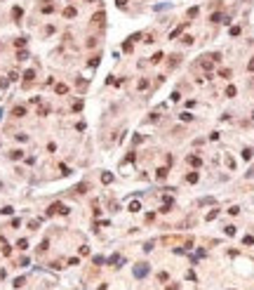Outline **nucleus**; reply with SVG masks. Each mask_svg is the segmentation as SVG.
<instances>
[{
    "label": "nucleus",
    "instance_id": "423d86ee",
    "mask_svg": "<svg viewBox=\"0 0 254 290\" xmlns=\"http://www.w3.org/2000/svg\"><path fill=\"white\" fill-rule=\"evenodd\" d=\"M186 182H191V184H195V182H198V172H191V175L186 177Z\"/></svg>",
    "mask_w": 254,
    "mask_h": 290
},
{
    "label": "nucleus",
    "instance_id": "2eb2a0df",
    "mask_svg": "<svg viewBox=\"0 0 254 290\" xmlns=\"http://www.w3.org/2000/svg\"><path fill=\"white\" fill-rule=\"evenodd\" d=\"M151 61H153V64H158V61H162V52H158V54H155V57H153Z\"/></svg>",
    "mask_w": 254,
    "mask_h": 290
},
{
    "label": "nucleus",
    "instance_id": "f3484780",
    "mask_svg": "<svg viewBox=\"0 0 254 290\" xmlns=\"http://www.w3.org/2000/svg\"><path fill=\"white\" fill-rule=\"evenodd\" d=\"M242 243H245V245H252V243H254V238H252V236H245V238H242Z\"/></svg>",
    "mask_w": 254,
    "mask_h": 290
},
{
    "label": "nucleus",
    "instance_id": "0eeeda50",
    "mask_svg": "<svg viewBox=\"0 0 254 290\" xmlns=\"http://www.w3.org/2000/svg\"><path fill=\"white\" fill-rule=\"evenodd\" d=\"M165 177H167V168H160L158 170V179H165Z\"/></svg>",
    "mask_w": 254,
    "mask_h": 290
},
{
    "label": "nucleus",
    "instance_id": "dca6fc26",
    "mask_svg": "<svg viewBox=\"0 0 254 290\" xmlns=\"http://www.w3.org/2000/svg\"><path fill=\"white\" fill-rule=\"evenodd\" d=\"M16 245H19V248H21V250H26V248H28V241H24V238H21V241H19V243H16Z\"/></svg>",
    "mask_w": 254,
    "mask_h": 290
},
{
    "label": "nucleus",
    "instance_id": "1a4fd4ad",
    "mask_svg": "<svg viewBox=\"0 0 254 290\" xmlns=\"http://www.w3.org/2000/svg\"><path fill=\"white\" fill-rule=\"evenodd\" d=\"M101 179H104V184H111V182H113V175H106V172H104Z\"/></svg>",
    "mask_w": 254,
    "mask_h": 290
},
{
    "label": "nucleus",
    "instance_id": "9d476101",
    "mask_svg": "<svg viewBox=\"0 0 254 290\" xmlns=\"http://www.w3.org/2000/svg\"><path fill=\"white\" fill-rule=\"evenodd\" d=\"M252 153H254L252 149H245V151H242V158H245V160H249V158H252Z\"/></svg>",
    "mask_w": 254,
    "mask_h": 290
},
{
    "label": "nucleus",
    "instance_id": "412c9836",
    "mask_svg": "<svg viewBox=\"0 0 254 290\" xmlns=\"http://www.w3.org/2000/svg\"><path fill=\"white\" fill-rule=\"evenodd\" d=\"M247 68H249V71H254V57H252V61L247 64Z\"/></svg>",
    "mask_w": 254,
    "mask_h": 290
},
{
    "label": "nucleus",
    "instance_id": "9b49d317",
    "mask_svg": "<svg viewBox=\"0 0 254 290\" xmlns=\"http://www.w3.org/2000/svg\"><path fill=\"white\" fill-rule=\"evenodd\" d=\"M57 92H59V95H66L68 87H66V85H57Z\"/></svg>",
    "mask_w": 254,
    "mask_h": 290
},
{
    "label": "nucleus",
    "instance_id": "39448f33",
    "mask_svg": "<svg viewBox=\"0 0 254 290\" xmlns=\"http://www.w3.org/2000/svg\"><path fill=\"white\" fill-rule=\"evenodd\" d=\"M188 163L198 168V165H200V158H198V156H188Z\"/></svg>",
    "mask_w": 254,
    "mask_h": 290
},
{
    "label": "nucleus",
    "instance_id": "f03ea898",
    "mask_svg": "<svg viewBox=\"0 0 254 290\" xmlns=\"http://www.w3.org/2000/svg\"><path fill=\"white\" fill-rule=\"evenodd\" d=\"M12 113H14L16 118H21V116H26V108H21V106H16V108H14Z\"/></svg>",
    "mask_w": 254,
    "mask_h": 290
},
{
    "label": "nucleus",
    "instance_id": "aec40b11",
    "mask_svg": "<svg viewBox=\"0 0 254 290\" xmlns=\"http://www.w3.org/2000/svg\"><path fill=\"white\" fill-rule=\"evenodd\" d=\"M226 233L228 236H235V226H226Z\"/></svg>",
    "mask_w": 254,
    "mask_h": 290
},
{
    "label": "nucleus",
    "instance_id": "6ab92c4d",
    "mask_svg": "<svg viewBox=\"0 0 254 290\" xmlns=\"http://www.w3.org/2000/svg\"><path fill=\"white\" fill-rule=\"evenodd\" d=\"M24 78H26V80H33V78H35V73H33V71H26V76H24Z\"/></svg>",
    "mask_w": 254,
    "mask_h": 290
},
{
    "label": "nucleus",
    "instance_id": "a211bd4d",
    "mask_svg": "<svg viewBox=\"0 0 254 290\" xmlns=\"http://www.w3.org/2000/svg\"><path fill=\"white\" fill-rule=\"evenodd\" d=\"M231 35H240V26H233V28H231Z\"/></svg>",
    "mask_w": 254,
    "mask_h": 290
},
{
    "label": "nucleus",
    "instance_id": "4be33fe9",
    "mask_svg": "<svg viewBox=\"0 0 254 290\" xmlns=\"http://www.w3.org/2000/svg\"><path fill=\"white\" fill-rule=\"evenodd\" d=\"M167 290H179V285H176V283H172V285H167Z\"/></svg>",
    "mask_w": 254,
    "mask_h": 290
},
{
    "label": "nucleus",
    "instance_id": "5701e85b",
    "mask_svg": "<svg viewBox=\"0 0 254 290\" xmlns=\"http://www.w3.org/2000/svg\"><path fill=\"white\" fill-rule=\"evenodd\" d=\"M125 3H127V0H118V5H120V7H125Z\"/></svg>",
    "mask_w": 254,
    "mask_h": 290
},
{
    "label": "nucleus",
    "instance_id": "f8f14e48",
    "mask_svg": "<svg viewBox=\"0 0 254 290\" xmlns=\"http://www.w3.org/2000/svg\"><path fill=\"white\" fill-rule=\"evenodd\" d=\"M120 262V255H113V257H108V264H118Z\"/></svg>",
    "mask_w": 254,
    "mask_h": 290
},
{
    "label": "nucleus",
    "instance_id": "f257e3e1",
    "mask_svg": "<svg viewBox=\"0 0 254 290\" xmlns=\"http://www.w3.org/2000/svg\"><path fill=\"white\" fill-rule=\"evenodd\" d=\"M148 271H151V269H148V264H137V267H134V276H137V278L148 276Z\"/></svg>",
    "mask_w": 254,
    "mask_h": 290
},
{
    "label": "nucleus",
    "instance_id": "7ed1b4c3",
    "mask_svg": "<svg viewBox=\"0 0 254 290\" xmlns=\"http://www.w3.org/2000/svg\"><path fill=\"white\" fill-rule=\"evenodd\" d=\"M139 210H141V203H139V201L130 203V212H139Z\"/></svg>",
    "mask_w": 254,
    "mask_h": 290
},
{
    "label": "nucleus",
    "instance_id": "20e7f679",
    "mask_svg": "<svg viewBox=\"0 0 254 290\" xmlns=\"http://www.w3.org/2000/svg\"><path fill=\"white\" fill-rule=\"evenodd\" d=\"M235 92H238L235 85H228V87H226V97H235Z\"/></svg>",
    "mask_w": 254,
    "mask_h": 290
},
{
    "label": "nucleus",
    "instance_id": "ddd939ff",
    "mask_svg": "<svg viewBox=\"0 0 254 290\" xmlns=\"http://www.w3.org/2000/svg\"><path fill=\"white\" fill-rule=\"evenodd\" d=\"M216 215H219V210H212V212L207 215V222H212V220H214V217H216Z\"/></svg>",
    "mask_w": 254,
    "mask_h": 290
},
{
    "label": "nucleus",
    "instance_id": "6e6552de",
    "mask_svg": "<svg viewBox=\"0 0 254 290\" xmlns=\"http://www.w3.org/2000/svg\"><path fill=\"white\" fill-rule=\"evenodd\" d=\"M179 118H181V120H186V123H188V120H193V116H191V113H188V111H184V113H181V116H179Z\"/></svg>",
    "mask_w": 254,
    "mask_h": 290
},
{
    "label": "nucleus",
    "instance_id": "4468645a",
    "mask_svg": "<svg viewBox=\"0 0 254 290\" xmlns=\"http://www.w3.org/2000/svg\"><path fill=\"white\" fill-rule=\"evenodd\" d=\"M21 156H24V151H19V149L12 151V158H14V160H16V158H21Z\"/></svg>",
    "mask_w": 254,
    "mask_h": 290
}]
</instances>
